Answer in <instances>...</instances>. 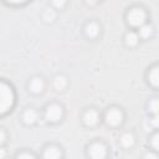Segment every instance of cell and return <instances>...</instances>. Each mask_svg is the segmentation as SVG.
Here are the masks:
<instances>
[{"mask_svg":"<svg viewBox=\"0 0 159 159\" xmlns=\"http://www.w3.org/2000/svg\"><path fill=\"white\" fill-rule=\"evenodd\" d=\"M65 1H66V0H52V4H53V6H56V7H62V6L65 5Z\"/></svg>","mask_w":159,"mask_h":159,"instance_id":"cell-20","label":"cell"},{"mask_svg":"<svg viewBox=\"0 0 159 159\" xmlns=\"http://www.w3.org/2000/svg\"><path fill=\"white\" fill-rule=\"evenodd\" d=\"M17 158L19 159H22V158H34V155L30 154V153H22V154H19Z\"/></svg>","mask_w":159,"mask_h":159,"instance_id":"cell-21","label":"cell"},{"mask_svg":"<svg viewBox=\"0 0 159 159\" xmlns=\"http://www.w3.org/2000/svg\"><path fill=\"white\" fill-rule=\"evenodd\" d=\"M43 19L46 21H52L55 19V11L52 9H47L45 12H43Z\"/></svg>","mask_w":159,"mask_h":159,"instance_id":"cell-17","label":"cell"},{"mask_svg":"<svg viewBox=\"0 0 159 159\" xmlns=\"http://www.w3.org/2000/svg\"><path fill=\"white\" fill-rule=\"evenodd\" d=\"M149 111L152 113H159V99H153L149 103Z\"/></svg>","mask_w":159,"mask_h":159,"instance_id":"cell-16","label":"cell"},{"mask_svg":"<svg viewBox=\"0 0 159 159\" xmlns=\"http://www.w3.org/2000/svg\"><path fill=\"white\" fill-rule=\"evenodd\" d=\"M36 119H37V114H36V112H35V111L29 109V111H26V112L24 113V120H25L27 124L34 123Z\"/></svg>","mask_w":159,"mask_h":159,"instance_id":"cell-12","label":"cell"},{"mask_svg":"<svg viewBox=\"0 0 159 159\" xmlns=\"http://www.w3.org/2000/svg\"><path fill=\"white\" fill-rule=\"evenodd\" d=\"M123 119V114L119 109H109L107 113H106V120L107 123H109L111 125H118Z\"/></svg>","mask_w":159,"mask_h":159,"instance_id":"cell-4","label":"cell"},{"mask_svg":"<svg viewBox=\"0 0 159 159\" xmlns=\"http://www.w3.org/2000/svg\"><path fill=\"white\" fill-rule=\"evenodd\" d=\"M120 143H122V145H123V147L129 148V147H132V145H133V143H134V138H133V135H132V134L125 133V134H123V135L120 137Z\"/></svg>","mask_w":159,"mask_h":159,"instance_id":"cell-11","label":"cell"},{"mask_svg":"<svg viewBox=\"0 0 159 159\" xmlns=\"http://www.w3.org/2000/svg\"><path fill=\"white\" fill-rule=\"evenodd\" d=\"M14 103V92L12 89L6 84L1 83L0 84V112L5 113Z\"/></svg>","mask_w":159,"mask_h":159,"instance_id":"cell-1","label":"cell"},{"mask_svg":"<svg viewBox=\"0 0 159 159\" xmlns=\"http://www.w3.org/2000/svg\"><path fill=\"white\" fill-rule=\"evenodd\" d=\"M89 155L92 158L96 159H101L106 155V147L101 143H94L91 148H89Z\"/></svg>","mask_w":159,"mask_h":159,"instance_id":"cell-5","label":"cell"},{"mask_svg":"<svg viewBox=\"0 0 159 159\" xmlns=\"http://www.w3.org/2000/svg\"><path fill=\"white\" fill-rule=\"evenodd\" d=\"M128 22L133 26H140L145 21V12L142 9H132L128 12Z\"/></svg>","mask_w":159,"mask_h":159,"instance_id":"cell-2","label":"cell"},{"mask_svg":"<svg viewBox=\"0 0 159 159\" xmlns=\"http://www.w3.org/2000/svg\"><path fill=\"white\" fill-rule=\"evenodd\" d=\"M144 157H145V158H157V155L153 154V153H148V154H145Z\"/></svg>","mask_w":159,"mask_h":159,"instance_id":"cell-24","label":"cell"},{"mask_svg":"<svg viewBox=\"0 0 159 159\" xmlns=\"http://www.w3.org/2000/svg\"><path fill=\"white\" fill-rule=\"evenodd\" d=\"M6 1H9V2H11V4H21V2H24V1H26V0H6Z\"/></svg>","mask_w":159,"mask_h":159,"instance_id":"cell-22","label":"cell"},{"mask_svg":"<svg viewBox=\"0 0 159 159\" xmlns=\"http://www.w3.org/2000/svg\"><path fill=\"white\" fill-rule=\"evenodd\" d=\"M43 157L45 158H50V159L60 158L61 157V150L57 147H48V148H46V150L43 153Z\"/></svg>","mask_w":159,"mask_h":159,"instance_id":"cell-7","label":"cell"},{"mask_svg":"<svg viewBox=\"0 0 159 159\" xmlns=\"http://www.w3.org/2000/svg\"><path fill=\"white\" fill-rule=\"evenodd\" d=\"M152 145L155 149H159V133L155 134V135H153V138H152Z\"/></svg>","mask_w":159,"mask_h":159,"instance_id":"cell-19","label":"cell"},{"mask_svg":"<svg viewBox=\"0 0 159 159\" xmlns=\"http://www.w3.org/2000/svg\"><path fill=\"white\" fill-rule=\"evenodd\" d=\"M98 32H99V27H98L97 24L91 22V24H88V25L86 26V34H87V36L94 37V36L98 35Z\"/></svg>","mask_w":159,"mask_h":159,"instance_id":"cell-10","label":"cell"},{"mask_svg":"<svg viewBox=\"0 0 159 159\" xmlns=\"http://www.w3.org/2000/svg\"><path fill=\"white\" fill-rule=\"evenodd\" d=\"M153 32V27L150 25H140L139 27V34L142 37H149Z\"/></svg>","mask_w":159,"mask_h":159,"instance_id":"cell-13","label":"cell"},{"mask_svg":"<svg viewBox=\"0 0 159 159\" xmlns=\"http://www.w3.org/2000/svg\"><path fill=\"white\" fill-rule=\"evenodd\" d=\"M87 2H88V4H94L96 0H87Z\"/></svg>","mask_w":159,"mask_h":159,"instance_id":"cell-25","label":"cell"},{"mask_svg":"<svg viewBox=\"0 0 159 159\" xmlns=\"http://www.w3.org/2000/svg\"><path fill=\"white\" fill-rule=\"evenodd\" d=\"M125 42H127V45H129V46H134V45L138 42V36H137V34H134V32H128L127 36H125Z\"/></svg>","mask_w":159,"mask_h":159,"instance_id":"cell-15","label":"cell"},{"mask_svg":"<svg viewBox=\"0 0 159 159\" xmlns=\"http://www.w3.org/2000/svg\"><path fill=\"white\" fill-rule=\"evenodd\" d=\"M149 82L153 86L159 87V66H157V67L150 70V72H149Z\"/></svg>","mask_w":159,"mask_h":159,"instance_id":"cell-8","label":"cell"},{"mask_svg":"<svg viewBox=\"0 0 159 159\" xmlns=\"http://www.w3.org/2000/svg\"><path fill=\"white\" fill-rule=\"evenodd\" d=\"M43 88V82L41 78H34L30 83V89L34 92V93H39L41 92Z\"/></svg>","mask_w":159,"mask_h":159,"instance_id":"cell-9","label":"cell"},{"mask_svg":"<svg viewBox=\"0 0 159 159\" xmlns=\"http://www.w3.org/2000/svg\"><path fill=\"white\" fill-rule=\"evenodd\" d=\"M150 123H152V125H153V127L159 128V113H155V114H154V117L152 118Z\"/></svg>","mask_w":159,"mask_h":159,"instance_id":"cell-18","label":"cell"},{"mask_svg":"<svg viewBox=\"0 0 159 159\" xmlns=\"http://www.w3.org/2000/svg\"><path fill=\"white\" fill-rule=\"evenodd\" d=\"M83 119H84V123L87 125H94L98 120V114L94 111H88V112H86Z\"/></svg>","mask_w":159,"mask_h":159,"instance_id":"cell-6","label":"cell"},{"mask_svg":"<svg viewBox=\"0 0 159 159\" xmlns=\"http://www.w3.org/2000/svg\"><path fill=\"white\" fill-rule=\"evenodd\" d=\"M45 117H46V119L50 120V122H56V120H58V119L62 117V109H61V107L57 106V104H52V106L47 107V109H46V112H45Z\"/></svg>","mask_w":159,"mask_h":159,"instance_id":"cell-3","label":"cell"},{"mask_svg":"<svg viewBox=\"0 0 159 159\" xmlns=\"http://www.w3.org/2000/svg\"><path fill=\"white\" fill-rule=\"evenodd\" d=\"M66 84H67V81H66V78L62 77V76H57V77L55 78V81H53V86H55V88H57V89H63V88L66 87Z\"/></svg>","mask_w":159,"mask_h":159,"instance_id":"cell-14","label":"cell"},{"mask_svg":"<svg viewBox=\"0 0 159 159\" xmlns=\"http://www.w3.org/2000/svg\"><path fill=\"white\" fill-rule=\"evenodd\" d=\"M5 140V133L4 130H0V143H2Z\"/></svg>","mask_w":159,"mask_h":159,"instance_id":"cell-23","label":"cell"}]
</instances>
